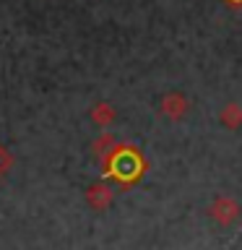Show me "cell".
<instances>
[{
	"label": "cell",
	"instance_id": "277c9868",
	"mask_svg": "<svg viewBox=\"0 0 242 250\" xmlns=\"http://www.w3.org/2000/svg\"><path fill=\"white\" fill-rule=\"evenodd\" d=\"M86 201H89L94 208H104V206H109V201H112V190H109L107 185H94V188H89V193H86Z\"/></svg>",
	"mask_w": 242,
	"mask_h": 250
},
{
	"label": "cell",
	"instance_id": "6da1fadb",
	"mask_svg": "<svg viewBox=\"0 0 242 250\" xmlns=\"http://www.w3.org/2000/svg\"><path fill=\"white\" fill-rule=\"evenodd\" d=\"M107 172H112L122 180V183H133L141 172L146 169L143 159L136 154V148H115V154L107 159Z\"/></svg>",
	"mask_w": 242,
	"mask_h": 250
},
{
	"label": "cell",
	"instance_id": "5b68a950",
	"mask_svg": "<svg viewBox=\"0 0 242 250\" xmlns=\"http://www.w3.org/2000/svg\"><path fill=\"white\" fill-rule=\"evenodd\" d=\"M222 123L226 125V128H240L242 125V107L240 104H226L224 109H222Z\"/></svg>",
	"mask_w": 242,
	"mask_h": 250
},
{
	"label": "cell",
	"instance_id": "52a82bcc",
	"mask_svg": "<svg viewBox=\"0 0 242 250\" xmlns=\"http://www.w3.org/2000/svg\"><path fill=\"white\" fill-rule=\"evenodd\" d=\"M8 164H11V159H8V154L3 151V148H0V172H5Z\"/></svg>",
	"mask_w": 242,
	"mask_h": 250
},
{
	"label": "cell",
	"instance_id": "3957f363",
	"mask_svg": "<svg viewBox=\"0 0 242 250\" xmlns=\"http://www.w3.org/2000/svg\"><path fill=\"white\" fill-rule=\"evenodd\" d=\"M187 99L182 97V94H177V91H172L167 94V97L161 99V112L169 117V120H182L185 112H187Z\"/></svg>",
	"mask_w": 242,
	"mask_h": 250
},
{
	"label": "cell",
	"instance_id": "8992f818",
	"mask_svg": "<svg viewBox=\"0 0 242 250\" xmlns=\"http://www.w3.org/2000/svg\"><path fill=\"white\" fill-rule=\"evenodd\" d=\"M112 117H115V112H112V107H107V104H99L97 109H94V120L101 123V125H107Z\"/></svg>",
	"mask_w": 242,
	"mask_h": 250
},
{
	"label": "cell",
	"instance_id": "7a4b0ae2",
	"mask_svg": "<svg viewBox=\"0 0 242 250\" xmlns=\"http://www.w3.org/2000/svg\"><path fill=\"white\" fill-rule=\"evenodd\" d=\"M208 214H211V219H214V222H219L222 227H229L234 219L240 216V203L234 201V198H226V195H222V198H216L214 203H211Z\"/></svg>",
	"mask_w": 242,
	"mask_h": 250
},
{
	"label": "cell",
	"instance_id": "ba28073f",
	"mask_svg": "<svg viewBox=\"0 0 242 250\" xmlns=\"http://www.w3.org/2000/svg\"><path fill=\"white\" fill-rule=\"evenodd\" d=\"M226 3H229V5H237V8H240V5H242V0H226Z\"/></svg>",
	"mask_w": 242,
	"mask_h": 250
}]
</instances>
